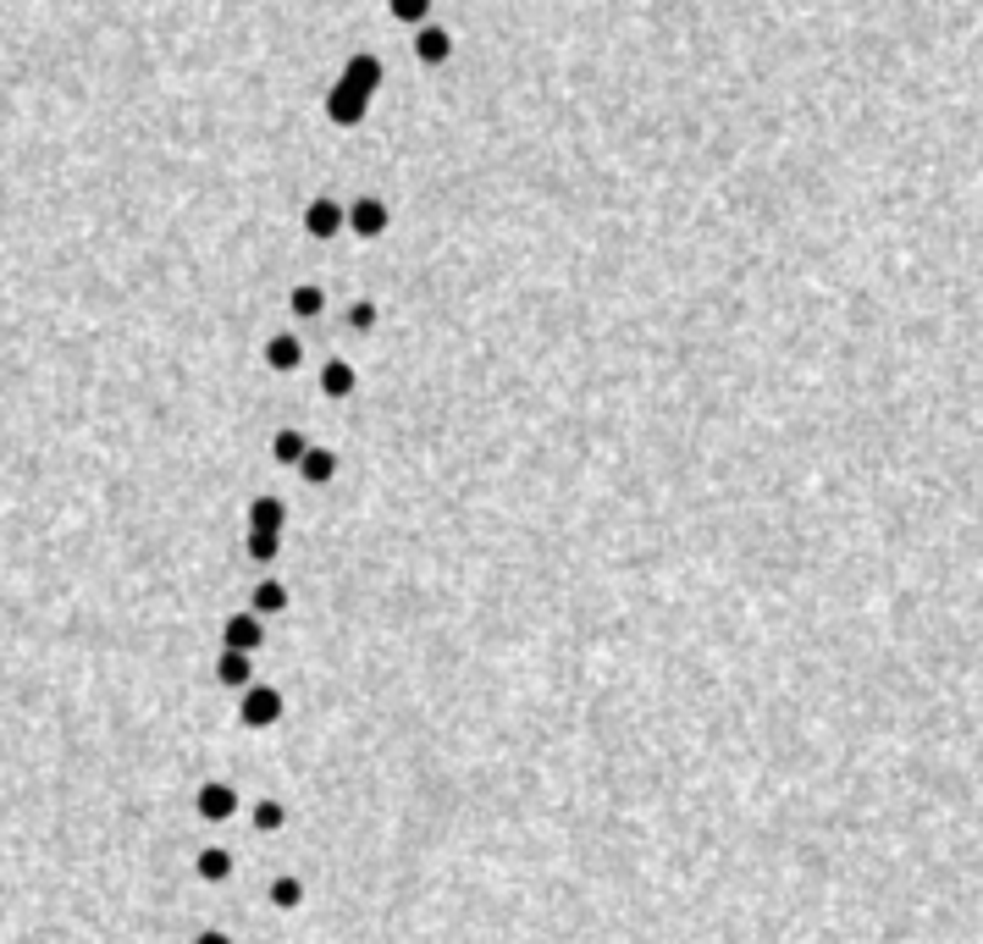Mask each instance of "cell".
I'll use <instances>...</instances> for the list:
<instances>
[{"instance_id":"6da1fadb","label":"cell","mask_w":983,"mask_h":944,"mask_svg":"<svg viewBox=\"0 0 983 944\" xmlns=\"http://www.w3.org/2000/svg\"><path fill=\"white\" fill-rule=\"evenodd\" d=\"M238 718H244V729H271V724L282 718V696H277L271 685H249Z\"/></svg>"},{"instance_id":"7a4b0ae2","label":"cell","mask_w":983,"mask_h":944,"mask_svg":"<svg viewBox=\"0 0 983 944\" xmlns=\"http://www.w3.org/2000/svg\"><path fill=\"white\" fill-rule=\"evenodd\" d=\"M365 106H370V95L354 89V83H337L327 95V117L337 128H359V122H365Z\"/></svg>"},{"instance_id":"3957f363","label":"cell","mask_w":983,"mask_h":944,"mask_svg":"<svg viewBox=\"0 0 983 944\" xmlns=\"http://www.w3.org/2000/svg\"><path fill=\"white\" fill-rule=\"evenodd\" d=\"M337 227H348V210H342L337 199H310V210H305V232H310V238H331Z\"/></svg>"},{"instance_id":"277c9868","label":"cell","mask_w":983,"mask_h":944,"mask_svg":"<svg viewBox=\"0 0 983 944\" xmlns=\"http://www.w3.org/2000/svg\"><path fill=\"white\" fill-rule=\"evenodd\" d=\"M348 227H354L359 238H381V232H387V205H381V199L348 205Z\"/></svg>"},{"instance_id":"5b68a950","label":"cell","mask_w":983,"mask_h":944,"mask_svg":"<svg viewBox=\"0 0 983 944\" xmlns=\"http://www.w3.org/2000/svg\"><path fill=\"white\" fill-rule=\"evenodd\" d=\"M221 640H227L232 652H255V646L266 640V629H260V619H255V614H232V619L221 625Z\"/></svg>"},{"instance_id":"8992f818","label":"cell","mask_w":983,"mask_h":944,"mask_svg":"<svg viewBox=\"0 0 983 944\" xmlns=\"http://www.w3.org/2000/svg\"><path fill=\"white\" fill-rule=\"evenodd\" d=\"M415 56H420L426 67H443V61L454 56V39H448L443 28H431V22H420V33H415Z\"/></svg>"},{"instance_id":"52a82bcc","label":"cell","mask_w":983,"mask_h":944,"mask_svg":"<svg viewBox=\"0 0 983 944\" xmlns=\"http://www.w3.org/2000/svg\"><path fill=\"white\" fill-rule=\"evenodd\" d=\"M193 806H199V817H205V823H221V817H232V812H238V795H232L227 785H205Z\"/></svg>"},{"instance_id":"ba28073f","label":"cell","mask_w":983,"mask_h":944,"mask_svg":"<svg viewBox=\"0 0 983 944\" xmlns=\"http://www.w3.org/2000/svg\"><path fill=\"white\" fill-rule=\"evenodd\" d=\"M342 83H354V89H365V95H376V83H381V61H376L370 50H359V56H348V67H342Z\"/></svg>"},{"instance_id":"9c48e42d","label":"cell","mask_w":983,"mask_h":944,"mask_svg":"<svg viewBox=\"0 0 983 944\" xmlns=\"http://www.w3.org/2000/svg\"><path fill=\"white\" fill-rule=\"evenodd\" d=\"M299 359H305L299 337H288V331H282V337H271V342H266V365H271V370H294Z\"/></svg>"},{"instance_id":"30bf717a","label":"cell","mask_w":983,"mask_h":944,"mask_svg":"<svg viewBox=\"0 0 983 944\" xmlns=\"http://www.w3.org/2000/svg\"><path fill=\"white\" fill-rule=\"evenodd\" d=\"M282 519H288V508L277 497H255L249 503V530H282Z\"/></svg>"},{"instance_id":"8fae6325","label":"cell","mask_w":983,"mask_h":944,"mask_svg":"<svg viewBox=\"0 0 983 944\" xmlns=\"http://www.w3.org/2000/svg\"><path fill=\"white\" fill-rule=\"evenodd\" d=\"M216 679L221 685H238V690H249V652H221V663H216Z\"/></svg>"},{"instance_id":"7c38bea8","label":"cell","mask_w":983,"mask_h":944,"mask_svg":"<svg viewBox=\"0 0 983 944\" xmlns=\"http://www.w3.org/2000/svg\"><path fill=\"white\" fill-rule=\"evenodd\" d=\"M321 392H327V398H348V392H354V365L327 359V365H321Z\"/></svg>"},{"instance_id":"4fadbf2b","label":"cell","mask_w":983,"mask_h":944,"mask_svg":"<svg viewBox=\"0 0 983 944\" xmlns=\"http://www.w3.org/2000/svg\"><path fill=\"white\" fill-rule=\"evenodd\" d=\"M271 454H277V465H305L310 443H305V431H277V437H271Z\"/></svg>"},{"instance_id":"5bb4252c","label":"cell","mask_w":983,"mask_h":944,"mask_svg":"<svg viewBox=\"0 0 983 944\" xmlns=\"http://www.w3.org/2000/svg\"><path fill=\"white\" fill-rule=\"evenodd\" d=\"M299 475H305L310 486L331 480V475H337V454H331V448H310V454H305V465H299Z\"/></svg>"},{"instance_id":"9a60e30c","label":"cell","mask_w":983,"mask_h":944,"mask_svg":"<svg viewBox=\"0 0 983 944\" xmlns=\"http://www.w3.org/2000/svg\"><path fill=\"white\" fill-rule=\"evenodd\" d=\"M244 547H249V558H255V564H271V558H277V547H282V530H249V541H244Z\"/></svg>"},{"instance_id":"2e32d148","label":"cell","mask_w":983,"mask_h":944,"mask_svg":"<svg viewBox=\"0 0 983 944\" xmlns=\"http://www.w3.org/2000/svg\"><path fill=\"white\" fill-rule=\"evenodd\" d=\"M282 608H288V586L260 580V586H255V614H282Z\"/></svg>"},{"instance_id":"e0dca14e","label":"cell","mask_w":983,"mask_h":944,"mask_svg":"<svg viewBox=\"0 0 983 944\" xmlns=\"http://www.w3.org/2000/svg\"><path fill=\"white\" fill-rule=\"evenodd\" d=\"M227 873H232V856H227V851H216V845H210V851H199V878L221 884Z\"/></svg>"},{"instance_id":"ac0fdd59","label":"cell","mask_w":983,"mask_h":944,"mask_svg":"<svg viewBox=\"0 0 983 944\" xmlns=\"http://www.w3.org/2000/svg\"><path fill=\"white\" fill-rule=\"evenodd\" d=\"M299 901H305V884H299V878H277V884H271V906L294 912Z\"/></svg>"},{"instance_id":"d6986e66","label":"cell","mask_w":983,"mask_h":944,"mask_svg":"<svg viewBox=\"0 0 983 944\" xmlns=\"http://www.w3.org/2000/svg\"><path fill=\"white\" fill-rule=\"evenodd\" d=\"M288 305H294V315H321V305H327V299H321V288H316V282H305V288H294V299H288Z\"/></svg>"},{"instance_id":"ffe728a7","label":"cell","mask_w":983,"mask_h":944,"mask_svg":"<svg viewBox=\"0 0 983 944\" xmlns=\"http://www.w3.org/2000/svg\"><path fill=\"white\" fill-rule=\"evenodd\" d=\"M387 11H393L398 22H426V11H431V0H387Z\"/></svg>"},{"instance_id":"44dd1931","label":"cell","mask_w":983,"mask_h":944,"mask_svg":"<svg viewBox=\"0 0 983 944\" xmlns=\"http://www.w3.org/2000/svg\"><path fill=\"white\" fill-rule=\"evenodd\" d=\"M255 823H260L266 834H277V828H282V806H277V801H260V806H255Z\"/></svg>"},{"instance_id":"7402d4cb","label":"cell","mask_w":983,"mask_h":944,"mask_svg":"<svg viewBox=\"0 0 983 944\" xmlns=\"http://www.w3.org/2000/svg\"><path fill=\"white\" fill-rule=\"evenodd\" d=\"M348 326H354V331H370V326H376V305H365V299L348 305Z\"/></svg>"},{"instance_id":"603a6c76","label":"cell","mask_w":983,"mask_h":944,"mask_svg":"<svg viewBox=\"0 0 983 944\" xmlns=\"http://www.w3.org/2000/svg\"><path fill=\"white\" fill-rule=\"evenodd\" d=\"M193 944H232V940H227V934H216V928H210V934H199V940H193Z\"/></svg>"}]
</instances>
